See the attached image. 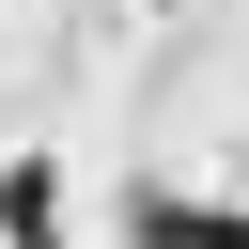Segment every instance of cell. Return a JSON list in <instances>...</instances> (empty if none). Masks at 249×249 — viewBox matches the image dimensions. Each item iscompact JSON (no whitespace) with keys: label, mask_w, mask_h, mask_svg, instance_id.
Instances as JSON below:
<instances>
[{"label":"cell","mask_w":249,"mask_h":249,"mask_svg":"<svg viewBox=\"0 0 249 249\" xmlns=\"http://www.w3.org/2000/svg\"><path fill=\"white\" fill-rule=\"evenodd\" d=\"M140 249H249L233 202H140Z\"/></svg>","instance_id":"6da1fadb"},{"label":"cell","mask_w":249,"mask_h":249,"mask_svg":"<svg viewBox=\"0 0 249 249\" xmlns=\"http://www.w3.org/2000/svg\"><path fill=\"white\" fill-rule=\"evenodd\" d=\"M47 218H62V171H47V156H16V171H0V233H16V249H31V233H47Z\"/></svg>","instance_id":"7a4b0ae2"}]
</instances>
